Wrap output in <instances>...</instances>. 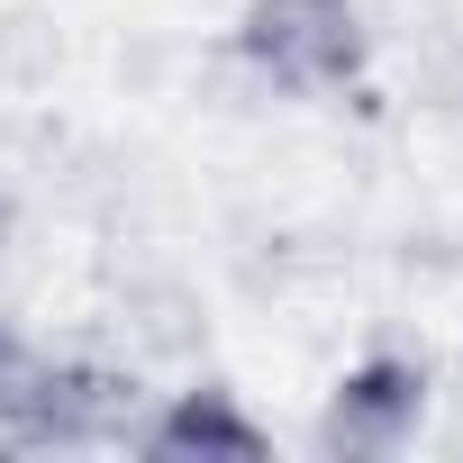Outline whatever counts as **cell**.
Instances as JSON below:
<instances>
[{
  "label": "cell",
  "mask_w": 463,
  "mask_h": 463,
  "mask_svg": "<svg viewBox=\"0 0 463 463\" xmlns=\"http://www.w3.org/2000/svg\"><path fill=\"white\" fill-rule=\"evenodd\" d=\"M409 418H418V373H409V364H364V373L345 382L327 436H336V445H382V436H400Z\"/></svg>",
  "instance_id": "cell-2"
},
{
  "label": "cell",
  "mask_w": 463,
  "mask_h": 463,
  "mask_svg": "<svg viewBox=\"0 0 463 463\" xmlns=\"http://www.w3.org/2000/svg\"><path fill=\"white\" fill-rule=\"evenodd\" d=\"M155 445H164V454H264V436L227 409L218 391H191V400L155 427Z\"/></svg>",
  "instance_id": "cell-3"
},
{
  "label": "cell",
  "mask_w": 463,
  "mask_h": 463,
  "mask_svg": "<svg viewBox=\"0 0 463 463\" xmlns=\"http://www.w3.org/2000/svg\"><path fill=\"white\" fill-rule=\"evenodd\" d=\"M246 55L282 82V91H336L364 64V28L345 0H255L246 19Z\"/></svg>",
  "instance_id": "cell-1"
}]
</instances>
